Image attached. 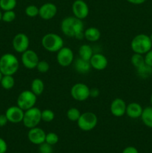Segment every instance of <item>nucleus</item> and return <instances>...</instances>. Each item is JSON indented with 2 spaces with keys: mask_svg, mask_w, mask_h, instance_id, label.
<instances>
[{
  "mask_svg": "<svg viewBox=\"0 0 152 153\" xmlns=\"http://www.w3.org/2000/svg\"><path fill=\"white\" fill-rule=\"evenodd\" d=\"M74 68L77 73L80 74H86L90 71L92 67L89 61H86L78 57L75 61H74Z\"/></svg>",
  "mask_w": 152,
  "mask_h": 153,
  "instance_id": "6ab92c4d",
  "label": "nucleus"
},
{
  "mask_svg": "<svg viewBox=\"0 0 152 153\" xmlns=\"http://www.w3.org/2000/svg\"><path fill=\"white\" fill-rule=\"evenodd\" d=\"M46 133L44 130L39 127L30 128L28 132V138L31 143L35 145H40L44 143L46 140Z\"/></svg>",
  "mask_w": 152,
  "mask_h": 153,
  "instance_id": "2eb2a0df",
  "label": "nucleus"
},
{
  "mask_svg": "<svg viewBox=\"0 0 152 153\" xmlns=\"http://www.w3.org/2000/svg\"><path fill=\"white\" fill-rule=\"evenodd\" d=\"M58 140H59V137H58V135L56 133L49 132L46 134L45 142H46L49 144L53 146V145H55L56 143H58Z\"/></svg>",
  "mask_w": 152,
  "mask_h": 153,
  "instance_id": "2f4dec72",
  "label": "nucleus"
},
{
  "mask_svg": "<svg viewBox=\"0 0 152 153\" xmlns=\"http://www.w3.org/2000/svg\"><path fill=\"white\" fill-rule=\"evenodd\" d=\"M8 123L5 114H0V127H4Z\"/></svg>",
  "mask_w": 152,
  "mask_h": 153,
  "instance_id": "58836bf2",
  "label": "nucleus"
},
{
  "mask_svg": "<svg viewBox=\"0 0 152 153\" xmlns=\"http://www.w3.org/2000/svg\"><path fill=\"white\" fill-rule=\"evenodd\" d=\"M55 117V113L51 109H44V110L41 111L42 121H44L46 123H50L54 120Z\"/></svg>",
  "mask_w": 152,
  "mask_h": 153,
  "instance_id": "c85d7f7f",
  "label": "nucleus"
},
{
  "mask_svg": "<svg viewBox=\"0 0 152 153\" xmlns=\"http://www.w3.org/2000/svg\"><path fill=\"white\" fill-rule=\"evenodd\" d=\"M41 44L48 52H58L64 46V41L62 37L56 33H47L42 37Z\"/></svg>",
  "mask_w": 152,
  "mask_h": 153,
  "instance_id": "20e7f679",
  "label": "nucleus"
},
{
  "mask_svg": "<svg viewBox=\"0 0 152 153\" xmlns=\"http://www.w3.org/2000/svg\"><path fill=\"white\" fill-rule=\"evenodd\" d=\"M144 58L145 64L152 67V49L149 50L147 53L145 54Z\"/></svg>",
  "mask_w": 152,
  "mask_h": 153,
  "instance_id": "f704fd0d",
  "label": "nucleus"
},
{
  "mask_svg": "<svg viewBox=\"0 0 152 153\" xmlns=\"http://www.w3.org/2000/svg\"><path fill=\"white\" fill-rule=\"evenodd\" d=\"M90 88L84 83L77 82L72 87L70 94L72 99L77 102H84L89 97Z\"/></svg>",
  "mask_w": 152,
  "mask_h": 153,
  "instance_id": "6e6552de",
  "label": "nucleus"
},
{
  "mask_svg": "<svg viewBox=\"0 0 152 153\" xmlns=\"http://www.w3.org/2000/svg\"><path fill=\"white\" fill-rule=\"evenodd\" d=\"M94 52L92 46L89 44H82L78 49V55L80 58L86 61H89L93 55Z\"/></svg>",
  "mask_w": 152,
  "mask_h": 153,
  "instance_id": "412c9836",
  "label": "nucleus"
},
{
  "mask_svg": "<svg viewBox=\"0 0 152 153\" xmlns=\"http://www.w3.org/2000/svg\"><path fill=\"white\" fill-rule=\"evenodd\" d=\"M7 150V145L5 140L0 137V153H5Z\"/></svg>",
  "mask_w": 152,
  "mask_h": 153,
  "instance_id": "c9c22d12",
  "label": "nucleus"
},
{
  "mask_svg": "<svg viewBox=\"0 0 152 153\" xmlns=\"http://www.w3.org/2000/svg\"><path fill=\"white\" fill-rule=\"evenodd\" d=\"M16 4V0H0V9L4 11L13 10Z\"/></svg>",
  "mask_w": 152,
  "mask_h": 153,
  "instance_id": "bb28decb",
  "label": "nucleus"
},
{
  "mask_svg": "<svg viewBox=\"0 0 152 153\" xmlns=\"http://www.w3.org/2000/svg\"><path fill=\"white\" fill-rule=\"evenodd\" d=\"M142 110L143 108L140 104L137 102H131L127 105L125 114L131 119H138L141 117Z\"/></svg>",
  "mask_w": 152,
  "mask_h": 153,
  "instance_id": "a211bd4d",
  "label": "nucleus"
},
{
  "mask_svg": "<svg viewBox=\"0 0 152 153\" xmlns=\"http://www.w3.org/2000/svg\"><path fill=\"white\" fill-rule=\"evenodd\" d=\"M131 64L135 67L136 69H138L141 67L142 66L144 65L145 63V58L143 55L138 53H134V55L131 56Z\"/></svg>",
  "mask_w": 152,
  "mask_h": 153,
  "instance_id": "a878e982",
  "label": "nucleus"
},
{
  "mask_svg": "<svg viewBox=\"0 0 152 153\" xmlns=\"http://www.w3.org/2000/svg\"><path fill=\"white\" fill-rule=\"evenodd\" d=\"M15 153H18V152H15Z\"/></svg>",
  "mask_w": 152,
  "mask_h": 153,
  "instance_id": "a18cd8bd",
  "label": "nucleus"
},
{
  "mask_svg": "<svg viewBox=\"0 0 152 153\" xmlns=\"http://www.w3.org/2000/svg\"><path fill=\"white\" fill-rule=\"evenodd\" d=\"M100 91L96 88H93L89 89V97L92 98H96L99 96Z\"/></svg>",
  "mask_w": 152,
  "mask_h": 153,
  "instance_id": "e433bc0d",
  "label": "nucleus"
},
{
  "mask_svg": "<svg viewBox=\"0 0 152 153\" xmlns=\"http://www.w3.org/2000/svg\"><path fill=\"white\" fill-rule=\"evenodd\" d=\"M72 10L74 16L79 19H86L89 13V6L83 0H75L72 3Z\"/></svg>",
  "mask_w": 152,
  "mask_h": 153,
  "instance_id": "f8f14e48",
  "label": "nucleus"
},
{
  "mask_svg": "<svg viewBox=\"0 0 152 153\" xmlns=\"http://www.w3.org/2000/svg\"><path fill=\"white\" fill-rule=\"evenodd\" d=\"M140 118L145 126L152 128V106H148L143 108Z\"/></svg>",
  "mask_w": 152,
  "mask_h": 153,
  "instance_id": "4be33fe9",
  "label": "nucleus"
},
{
  "mask_svg": "<svg viewBox=\"0 0 152 153\" xmlns=\"http://www.w3.org/2000/svg\"><path fill=\"white\" fill-rule=\"evenodd\" d=\"M36 69L37 70V71L40 73H46L50 69V66L49 64L46 61H40L37 64Z\"/></svg>",
  "mask_w": 152,
  "mask_h": 153,
  "instance_id": "473e14b6",
  "label": "nucleus"
},
{
  "mask_svg": "<svg viewBox=\"0 0 152 153\" xmlns=\"http://www.w3.org/2000/svg\"><path fill=\"white\" fill-rule=\"evenodd\" d=\"M1 18H2V13H1V10H0V21L1 20Z\"/></svg>",
  "mask_w": 152,
  "mask_h": 153,
  "instance_id": "a19ab883",
  "label": "nucleus"
},
{
  "mask_svg": "<svg viewBox=\"0 0 152 153\" xmlns=\"http://www.w3.org/2000/svg\"><path fill=\"white\" fill-rule=\"evenodd\" d=\"M77 126L83 131H89L96 127L98 124V117L93 112L86 111L80 114L77 121Z\"/></svg>",
  "mask_w": 152,
  "mask_h": 153,
  "instance_id": "423d86ee",
  "label": "nucleus"
},
{
  "mask_svg": "<svg viewBox=\"0 0 152 153\" xmlns=\"http://www.w3.org/2000/svg\"><path fill=\"white\" fill-rule=\"evenodd\" d=\"M45 89V85L44 82L42 79L37 78L34 79V80L31 82V91L35 94L37 97L42 95Z\"/></svg>",
  "mask_w": 152,
  "mask_h": 153,
  "instance_id": "5701e85b",
  "label": "nucleus"
},
{
  "mask_svg": "<svg viewBox=\"0 0 152 153\" xmlns=\"http://www.w3.org/2000/svg\"><path fill=\"white\" fill-rule=\"evenodd\" d=\"M4 114L8 122L11 123H19L22 122L23 120L24 111L18 105H13L6 110Z\"/></svg>",
  "mask_w": 152,
  "mask_h": 153,
  "instance_id": "4468645a",
  "label": "nucleus"
},
{
  "mask_svg": "<svg viewBox=\"0 0 152 153\" xmlns=\"http://www.w3.org/2000/svg\"><path fill=\"white\" fill-rule=\"evenodd\" d=\"M151 106H152V94L151 95Z\"/></svg>",
  "mask_w": 152,
  "mask_h": 153,
  "instance_id": "c03bdc74",
  "label": "nucleus"
},
{
  "mask_svg": "<svg viewBox=\"0 0 152 153\" xmlns=\"http://www.w3.org/2000/svg\"><path fill=\"white\" fill-rule=\"evenodd\" d=\"M80 114H81L80 111L76 108H70L66 112L67 118L69 120L72 121V122H77Z\"/></svg>",
  "mask_w": 152,
  "mask_h": 153,
  "instance_id": "cd10ccee",
  "label": "nucleus"
},
{
  "mask_svg": "<svg viewBox=\"0 0 152 153\" xmlns=\"http://www.w3.org/2000/svg\"><path fill=\"white\" fill-rule=\"evenodd\" d=\"M126 102L122 99L116 98L112 101L110 104V113L116 117H123L126 113Z\"/></svg>",
  "mask_w": 152,
  "mask_h": 153,
  "instance_id": "dca6fc26",
  "label": "nucleus"
},
{
  "mask_svg": "<svg viewBox=\"0 0 152 153\" xmlns=\"http://www.w3.org/2000/svg\"><path fill=\"white\" fill-rule=\"evenodd\" d=\"M57 62L61 67H67L74 62V52L69 47L63 46L57 52Z\"/></svg>",
  "mask_w": 152,
  "mask_h": 153,
  "instance_id": "1a4fd4ad",
  "label": "nucleus"
},
{
  "mask_svg": "<svg viewBox=\"0 0 152 153\" xmlns=\"http://www.w3.org/2000/svg\"><path fill=\"white\" fill-rule=\"evenodd\" d=\"M39 152L40 153H53V148L52 145L46 142L39 145Z\"/></svg>",
  "mask_w": 152,
  "mask_h": 153,
  "instance_id": "72a5a7b5",
  "label": "nucleus"
},
{
  "mask_svg": "<svg viewBox=\"0 0 152 153\" xmlns=\"http://www.w3.org/2000/svg\"><path fill=\"white\" fill-rule=\"evenodd\" d=\"M37 97L30 90H25L19 94L16 100V105L25 111L34 107L37 103Z\"/></svg>",
  "mask_w": 152,
  "mask_h": 153,
  "instance_id": "0eeeda50",
  "label": "nucleus"
},
{
  "mask_svg": "<svg viewBox=\"0 0 152 153\" xmlns=\"http://www.w3.org/2000/svg\"><path fill=\"white\" fill-rule=\"evenodd\" d=\"M0 85L4 90H11L14 87L15 79L13 76L4 75L1 78Z\"/></svg>",
  "mask_w": 152,
  "mask_h": 153,
  "instance_id": "b1692460",
  "label": "nucleus"
},
{
  "mask_svg": "<svg viewBox=\"0 0 152 153\" xmlns=\"http://www.w3.org/2000/svg\"><path fill=\"white\" fill-rule=\"evenodd\" d=\"M25 15L28 17L34 18L39 16V7L34 4H31L25 7Z\"/></svg>",
  "mask_w": 152,
  "mask_h": 153,
  "instance_id": "c756f323",
  "label": "nucleus"
},
{
  "mask_svg": "<svg viewBox=\"0 0 152 153\" xmlns=\"http://www.w3.org/2000/svg\"><path fill=\"white\" fill-rule=\"evenodd\" d=\"M2 76H3L2 73H1V72H0V82H1V78H2Z\"/></svg>",
  "mask_w": 152,
  "mask_h": 153,
  "instance_id": "79ce46f5",
  "label": "nucleus"
},
{
  "mask_svg": "<svg viewBox=\"0 0 152 153\" xmlns=\"http://www.w3.org/2000/svg\"><path fill=\"white\" fill-rule=\"evenodd\" d=\"M21 61H22V65L25 68L28 70H33L36 68L37 64L40 61V59L35 51L28 49L22 53Z\"/></svg>",
  "mask_w": 152,
  "mask_h": 153,
  "instance_id": "9b49d317",
  "label": "nucleus"
},
{
  "mask_svg": "<svg viewBox=\"0 0 152 153\" xmlns=\"http://www.w3.org/2000/svg\"><path fill=\"white\" fill-rule=\"evenodd\" d=\"M89 63L92 68L94 70L101 71L106 69L108 65V60L107 57L101 53H94L89 60Z\"/></svg>",
  "mask_w": 152,
  "mask_h": 153,
  "instance_id": "f3484780",
  "label": "nucleus"
},
{
  "mask_svg": "<svg viewBox=\"0 0 152 153\" xmlns=\"http://www.w3.org/2000/svg\"><path fill=\"white\" fill-rule=\"evenodd\" d=\"M58 7L54 3L46 2L39 7V16L44 20H50L56 16Z\"/></svg>",
  "mask_w": 152,
  "mask_h": 153,
  "instance_id": "ddd939ff",
  "label": "nucleus"
},
{
  "mask_svg": "<svg viewBox=\"0 0 152 153\" xmlns=\"http://www.w3.org/2000/svg\"><path fill=\"white\" fill-rule=\"evenodd\" d=\"M137 73L142 79H148L152 76V67L145 64L141 67L137 69Z\"/></svg>",
  "mask_w": 152,
  "mask_h": 153,
  "instance_id": "393cba45",
  "label": "nucleus"
},
{
  "mask_svg": "<svg viewBox=\"0 0 152 153\" xmlns=\"http://www.w3.org/2000/svg\"><path fill=\"white\" fill-rule=\"evenodd\" d=\"M61 30L66 37H74L77 40L84 38V25L83 21L74 16H67L61 21Z\"/></svg>",
  "mask_w": 152,
  "mask_h": 153,
  "instance_id": "f257e3e1",
  "label": "nucleus"
},
{
  "mask_svg": "<svg viewBox=\"0 0 152 153\" xmlns=\"http://www.w3.org/2000/svg\"><path fill=\"white\" fill-rule=\"evenodd\" d=\"M122 153H139V152L134 146H128L123 149Z\"/></svg>",
  "mask_w": 152,
  "mask_h": 153,
  "instance_id": "4c0bfd02",
  "label": "nucleus"
},
{
  "mask_svg": "<svg viewBox=\"0 0 152 153\" xmlns=\"http://www.w3.org/2000/svg\"><path fill=\"white\" fill-rule=\"evenodd\" d=\"M131 48L134 53L144 55L152 49V43L148 35L139 34L132 39L131 42Z\"/></svg>",
  "mask_w": 152,
  "mask_h": 153,
  "instance_id": "7ed1b4c3",
  "label": "nucleus"
},
{
  "mask_svg": "<svg viewBox=\"0 0 152 153\" xmlns=\"http://www.w3.org/2000/svg\"><path fill=\"white\" fill-rule=\"evenodd\" d=\"M19 67V60L13 54L5 53L0 58V72L3 76H13L18 71Z\"/></svg>",
  "mask_w": 152,
  "mask_h": 153,
  "instance_id": "f03ea898",
  "label": "nucleus"
},
{
  "mask_svg": "<svg viewBox=\"0 0 152 153\" xmlns=\"http://www.w3.org/2000/svg\"><path fill=\"white\" fill-rule=\"evenodd\" d=\"M16 13L13 11V10H6L4 11V13H2V18H1V20L4 22H12L15 19H16Z\"/></svg>",
  "mask_w": 152,
  "mask_h": 153,
  "instance_id": "7c9ffc66",
  "label": "nucleus"
},
{
  "mask_svg": "<svg viewBox=\"0 0 152 153\" xmlns=\"http://www.w3.org/2000/svg\"><path fill=\"white\" fill-rule=\"evenodd\" d=\"M29 37L25 33H18L13 37L12 40V46L15 52L21 53L29 49Z\"/></svg>",
  "mask_w": 152,
  "mask_h": 153,
  "instance_id": "9d476101",
  "label": "nucleus"
},
{
  "mask_svg": "<svg viewBox=\"0 0 152 153\" xmlns=\"http://www.w3.org/2000/svg\"><path fill=\"white\" fill-rule=\"evenodd\" d=\"M149 37H150V39H151V43H152V33H151V35L149 36Z\"/></svg>",
  "mask_w": 152,
  "mask_h": 153,
  "instance_id": "37998d69",
  "label": "nucleus"
},
{
  "mask_svg": "<svg viewBox=\"0 0 152 153\" xmlns=\"http://www.w3.org/2000/svg\"><path fill=\"white\" fill-rule=\"evenodd\" d=\"M126 1L133 4H142L145 2L146 0H126Z\"/></svg>",
  "mask_w": 152,
  "mask_h": 153,
  "instance_id": "ea45409f",
  "label": "nucleus"
},
{
  "mask_svg": "<svg viewBox=\"0 0 152 153\" xmlns=\"http://www.w3.org/2000/svg\"><path fill=\"white\" fill-rule=\"evenodd\" d=\"M41 121V110L37 107L34 106L24 111L22 123L28 129L38 126Z\"/></svg>",
  "mask_w": 152,
  "mask_h": 153,
  "instance_id": "39448f33",
  "label": "nucleus"
},
{
  "mask_svg": "<svg viewBox=\"0 0 152 153\" xmlns=\"http://www.w3.org/2000/svg\"><path fill=\"white\" fill-rule=\"evenodd\" d=\"M84 38L89 42H97L101 37V31L95 27H89L83 31Z\"/></svg>",
  "mask_w": 152,
  "mask_h": 153,
  "instance_id": "aec40b11",
  "label": "nucleus"
}]
</instances>
